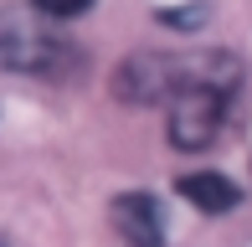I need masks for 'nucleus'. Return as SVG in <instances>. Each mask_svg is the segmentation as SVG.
I'll return each mask as SVG.
<instances>
[{"label":"nucleus","instance_id":"20e7f679","mask_svg":"<svg viewBox=\"0 0 252 247\" xmlns=\"http://www.w3.org/2000/svg\"><path fill=\"white\" fill-rule=\"evenodd\" d=\"M180 196L190 201L196 211H211V216H221V211H232L237 201H242V190H237L226 175H211V170H190V175H180Z\"/></svg>","mask_w":252,"mask_h":247},{"label":"nucleus","instance_id":"39448f33","mask_svg":"<svg viewBox=\"0 0 252 247\" xmlns=\"http://www.w3.org/2000/svg\"><path fill=\"white\" fill-rule=\"evenodd\" d=\"M31 5L47 21H72V16H83V10H93V0H31Z\"/></svg>","mask_w":252,"mask_h":247},{"label":"nucleus","instance_id":"7ed1b4c3","mask_svg":"<svg viewBox=\"0 0 252 247\" xmlns=\"http://www.w3.org/2000/svg\"><path fill=\"white\" fill-rule=\"evenodd\" d=\"M108 216L129 247H165V201L155 190H124Z\"/></svg>","mask_w":252,"mask_h":247},{"label":"nucleus","instance_id":"f257e3e1","mask_svg":"<svg viewBox=\"0 0 252 247\" xmlns=\"http://www.w3.org/2000/svg\"><path fill=\"white\" fill-rule=\"evenodd\" d=\"M226 103L232 93L226 88H190L170 103V144L175 150H211L221 139V124H226Z\"/></svg>","mask_w":252,"mask_h":247},{"label":"nucleus","instance_id":"f03ea898","mask_svg":"<svg viewBox=\"0 0 252 247\" xmlns=\"http://www.w3.org/2000/svg\"><path fill=\"white\" fill-rule=\"evenodd\" d=\"M0 67L10 72H31V77H47L67 67V41L57 31H41L31 21H0Z\"/></svg>","mask_w":252,"mask_h":247}]
</instances>
